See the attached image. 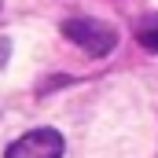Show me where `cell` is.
I'll list each match as a JSON object with an SVG mask.
<instances>
[{
	"label": "cell",
	"instance_id": "4",
	"mask_svg": "<svg viewBox=\"0 0 158 158\" xmlns=\"http://www.w3.org/2000/svg\"><path fill=\"white\" fill-rule=\"evenodd\" d=\"M7 52H11V40H7V37H0V66L7 63Z\"/></svg>",
	"mask_w": 158,
	"mask_h": 158
},
{
	"label": "cell",
	"instance_id": "3",
	"mask_svg": "<svg viewBox=\"0 0 158 158\" xmlns=\"http://www.w3.org/2000/svg\"><path fill=\"white\" fill-rule=\"evenodd\" d=\"M136 37H140V44H143L147 52H158V19H143Z\"/></svg>",
	"mask_w": 158,
	"mask_h": 158
},
{
	"label": "cell",
	"instance_id": "1",
	"mask_svg": "<svg viewBox=\"0 0 158 158\" xmlns=\"http://www.w3.org/2000/svg\"><path fill=\"white\" fill-rule=\"evenodd\" d=\"M63 37L74 40L81 52L103 59V55L114 52V44H118V30L107 26V22H99V19H85V15H81V19H66V22H63Z\"/></svg>",
	"mask_w": 158,
	"mask_h": 158
},
{
	"label": "cell",
	"instance_id": "2",
	"mask_svg": "<svg viewBox=\"0 0 158 158\" xmlns=\"http://www.w3.org/2000/svg\"><path fill=\"white\" fill-rule=\"evenodd\" d=\"M4 158H63V136L55 129H33L26 136H19Z\"/></svg>",
	"mask_w": 158,
	"mask_h": 158
}]
</instances>
